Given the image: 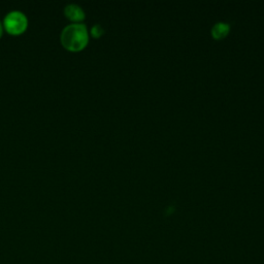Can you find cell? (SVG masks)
Masks as SVG:
<instances>
[{"label":"cell","instance_id":"6da1fadb","mask_svg":"<svg viewBox=\"0 0 264 264\" xmlns=\"http://www.w3.org/2000/svg\"><path fill=\"white\" fill-rule=\"evenodd\" d=\"M89 42V33L82 23L69 24L61 32V44L70 52L84 50Z\"/></svg>","mask_w":264,"mask_h":264},{"label":"cell","instance_id":"7a4b0ae2","mask_svg":"<svg viewBox=\"0 0 264 264\" xmlns=\"http://www.w3.org/2000/svg\"><path fill=\"white\" fill-rule=\"evenodd\" d=\"M3 27L12 35H20L28 27V19L20 11H13L7 14L3 20Z\"/></svg>","mask_w":264,"mask_h":264},{"label":"cell","instance_id":"3957f363","mask_svg":"<svg viewBox=\"0 0 264 264\" xmlns=\"http://www.w3.org/2000/svg\"><path fill=\"white\" fill-rule=\"evenodd\" d=\"M64 15H65V17L68 20L75 23L81 22L85 19V12L83 11L82 7L78 6V4H68L67 6H65V9H64Z\"/></svg>","mask_w":264,"mask_h":264},{"label":"cell","instance_id":"277c9868","mask_svg":"<svg viewBox=\"0 0 264 264\" xmlns=\"http://www.w3.org/2000/svg\"><path fill=\"white\" fill-rule=\"evenodd\" d=\"M230 31V26L227 23L219 22L215 24V26L212 29V35L215 39H223L225 38Z\"/></svg>","mask_w":264,"mask_h":264},{"label":"cell","instance_id":"5b68a950","mask_svg":"<svg viewBox=\"0 0 264 264\" xmlns=\"http://www.w3.org/2000/svg\"><path fill=\"white\" fill-rule=\"evenodd\" d=\"M91 34L93 37L95 38H97V37H100L102 34H103V29L100 25H94L91 29Z\"/></svg>","mask_w":264,"mask_h":264},{"label":"cell","instance_id":"8992f818","mask_svg":"<svg viewBox=\"0 0 264 264\" xmlns=\"http://www.w3.org/2000/svg\"><path fill=\"white\" fill-rule=\"evenodd\" d=\"M2 32H3V25H2L1 21H0V37L2 36Z\"/></svg>","mask_w":264,"mask_h":264}]
</instances>
